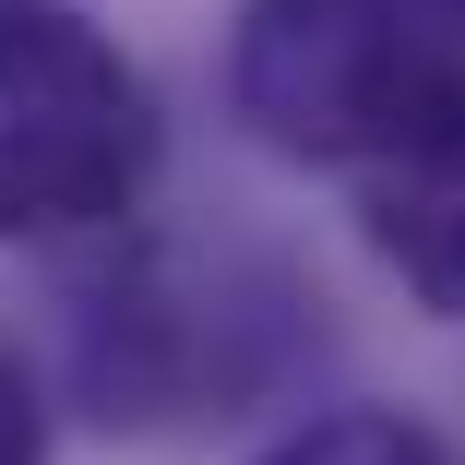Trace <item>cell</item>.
I'll return each instance as SVG.
<instances>
[{
	"mask_svg": "<svg viewBox=\"0 0 465 465\" xmlns=\"http://www.w3.org/2000/svg\"><path fill=\"white\" fill-rule=\"evenodd\" d=\"M227 108L299 167H382L465 108V0H239Z\"/></svg>",
	"mask_w": 465,
	"mask_h": 465,
	"instance_id": "cell-1",
	"label": "cell"
},
{
	"mask_svg": "<svg viewBox=\"0 0 465 465\" xmlns=\"http://www.w3.org/2000/svg\"><path fill=\"white\" fill-rule=\"evenodd\" d=\"M155 179V96L84 13L0 0V239H96Z\"/></svg>",
	"mask_w": 465,
	"mask_h": 465,
	"instance_id": "cell-2",
	"label": "cell"
},
{
	"mask_svg": "<svg viewBox=\"0 0 465 465\" xmlns=\"http://www.w3.org/2000/svg\"><path fill=\"white\" fill-rule=\"evenodd\" d=\"M358 227L430 311L465 322V108H441L382 167H358Z\"/></svg>",
	"mask_w": 465,
	"mask_h": 465,
	"instance_id": "cell-3",
	"label": "cell"
},
{
	"mask_svg": "<svg viewBox=\"0 0 465 465\" xmlns=\"http://www.w3.org/2000/svg\"><path fill=\"white\" fill-rule=\"evenodd\" d=\"M251 465H441V441L418 418H394V406H334V418H311L287 441H262Z\"/></svg>",
	"mask_w": 465,
	"mask_h": 465,
	"instance_id": "cell-4",
	"label": "cell"
},
{
	"mask_svg": "<svg viewBox=\"0 0 465 465\" xmlns=\"http://www.w3.org/2000/svg\"><path fill=\"white\" fill-rule=\"evenodd\" d=\"M0 465H48V394L25 382L13 346H0Z\"/></svg>",
	"mask_w": 465,
	"mask_h": 465,
	"instance_id": "cell-5",
	"label": "cell"
}]
</instances>
